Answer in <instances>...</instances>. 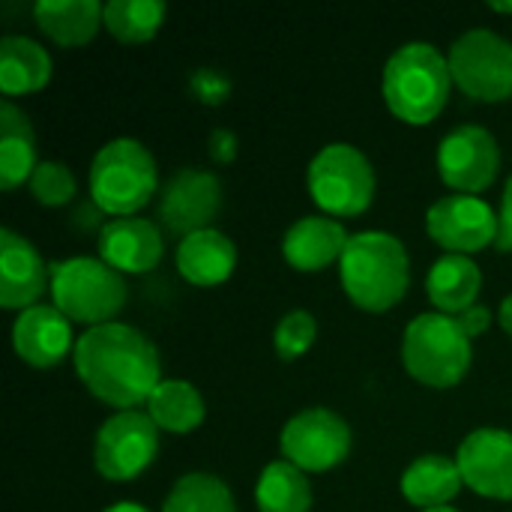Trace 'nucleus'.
Returning a JSON list of instances; mask_svg holds the SVG:
<instances>
[{
    "instance_id": "19",
    "label": "nucleus",
    "mask_w": 512,
    "mask_h": 512,
    "mask_svg": "<svg viewBox=\"0 0 512 512\" xmlns=\"http://www.w3.org/2000/svg\"><path fill=\"white\" fill-rule=\"evenodd\" d=\"M237 264V246L228 234L207 228L198 234H189L177 246V270L186 282L198 288H216L222 285Z\"/></svg>"
},
{
    "instance_id": "10",
    "label": "nucleus",
    "mask_w": 512,
    "mask_h": 512,
    "mask_svg": "<svg viewBox=\"0 0 512 512\" xmlns=\"http://www.w3.org/2000/svg\"><path fill=\"white\" fill-rule=\"evenodd\" d=\"M279 447L285 462L297 465L306 474H321L348 459L351 429L330 408H306L285 423Z\"/></svg>"
},
{
    "instance_id": "29",
    "label": "nucleus",
    "mask_w": 512,
    "mask_h": 512,
    "mask_svg": "<svg viewBox=\"0 0 512 512\" xmlns=\"http://www.w3.org/2000/svg\"><path fill=\"white\" fill-rule=\"evenodd\" d=\"M27 183H30L33 198L45 207H60L75 198V177H72L69 165L54 162V159L39 162Z\"/></svg>"
},
{
    "instance_id": "38",
    "label": "nucleus",
    "mask_w": 512,
    "mask_h": 512,
    "mask_svg": "<svg viewBox=\"0 0 512 512\" xmlns=\"http://www.w3.org/2000/svg\"><path fill=\"white\" fill-rule=\"evenodd\" d=\"M423 512H459L456 507H435V510H423Z\"/></svg>"
},
{
    "instance_id": "21",
    "label": "nucleus",
    "mask_w": 512,
    "mask_h": 512,
    "mask_svg": "<svg viewBox=\"0 0 512 512\" xmlns=\"http://www.w3.org/2000/svg\"><path fill=\"white\" fill-rule=\"evenodd\" d=\"M462 486L465 480L456 459L441 453H426L414 459L402 474V495L408 498V504L420 510L450 507V501L459 495Z\"/></svg>"
},
{
    "instance_id": "28",
    "label": "nucleus",
    "mask_w": 512,
    "mask_h": 512,
    "mask_svg": "<svg viewBox=\"0 0 512 512\" xmlns=\"http://www.w3.org/2000/svg\"><path fill=\"white\" fill-rule=\"evenodd\" d=\"M162 512H237V507L225 480H219L216 474L195 471L171 486Z\"/></svg>"
},
{
    "instance_id": "15",
    "label": "nucleus",
    "mask_w": 512,
    "mask_h": 512,
    "mask_svg": "<svg viewBox=\"0 0 512 512\" xmlns=\"http://www.w3.org/2000/svg\"><path fill=\"white\" fill-rule=\"evenodd\" d=\"M51 288V267L33 243L12 228L0 231V306L3 309H30Z\"/></svg>"
},
{
    "instance_id": "7",
    "label": "nucleus",
    "mask_w": 512,
    "mask_h": 512,
    "mask_svg": "<svg viewBox=\"0 0 512 512\" xmlns=\"http://www.w3.org/2000/svg\"><path fill=\"white\" fill-rule=\"evenodd\" d=\"M309 192L330 216H360L375 198L372 162L354 144H327L309 162Z\"/></svg>"
},
{
    "instance_id": "1",
    "label": "nucleus",
    "mask_w": 512,
    "mask_h": 512,
    "mask_svg": "<svg viewBox=\"0 0 512 512\" xmlns=\"http://www.w3.org/2000/svg\"><path fill=\"white\" fill-rule=\"evenodd\" d=\"M75 372L105 405L132 411L165 381L156 345L132 324H99L75 339Z\"/></svg>"
},
{
    "instance_id": "6",
    "label": "nucleus",
    "mask_w": 512,
    "mask_h": 512,
    "mask_svg": "<svg viewBox=\"0 0 512 512\" xmlns=\"http://www.w3.org/2000/svg\"><path fill=\"white\" fill-rule=\"evenodd\" d=\"M471 339L453 315L423 312L402 336V363L408 375L426 387H456L471 366Z\"/></svg>"
},
{
    "instance_id": "26",
    "label": "nucleus",
    "mask_w": 512,
    "mask_h": 512,
    "mask_svg": "<svg viewBox=\"0 0 512 512\" xmlns=\"http://www.w3.org/2000/svg\"><path fill=\"white\" fill-rule=\"evenodd\" d=\"M255 504L261 512H309L312 510V483L306 471L279 459L270 462L255 486Z\"/></svg>"
},
{
    "instance_id": "4",
    "label": "nucleus",
    "mask_w": 512,
    "mask_h": 512,
    "mask_svg": "<svg viewBox=\"0 0 512 512\" xmlns=\"http://www.w3.org/2000/svg\"><path fill=\"white\" fill-rule=\"evenodd\" d=\"M159 189L153 153L138 138H114L90 162V195L111 216H135Z\"/></svg>"
},
{
    "instance_id": "22",
    "label": "nucleus",
    "mask_w": 512,
    "mask_h": 512,
    "mask_svg": "<svg viewBox=\"0 0 512 512\" xmlns=\"http://www.w3.org/2000/svg\"><path fill=\"white\" fill-rule=\"evenodd\" d=\"M480 288H483L480 264H474L468 255H444L441 261H435L426 279V294L432 306L453 318L477 306Z\"/></svg>"
},
{
    "instance_id": "11",
    "label": "nucleus",
    "mask_w": 512,
    "mask_h": 512,
    "mask_svg": "<svg viewBox=\"0 0 512 512\" xmlns=\"http://www.w3.org/2000/svg\"><path fill=\"white\" fill-rule=\"evenodd\" d=\"M501 168V147L486 126H456L438 147V171L456 195H474L495 183Z\"/></svg>"
},
{
    "instance_id": "13",
    "label": "nucleus",
    "mask_w": 512,
    "mask_h": 512,
    "mask_svg": "<svg viewBox=\"0 0 512 512\" xmlns=\"http://www.w3.org/2000/svg\"><path fill=\"white\" fill-rule=\"evenodd\" d=\"M222 210V183L213 171L180 168L159 192V222L180 237L207 231Z\"/></svg>"
},
{
    "instance_id": "30",
    "label": "nucleus",
    "mask_w": 512,
    "mask_h": 512,
    "mask_svg": "<svg viewBox=\"0 0 512 512\" xmlns=\"http://www.w3.org/2000/svg\"><path fill=\"white\" fill-rule=\"evenodd\" d=\"M315 336H318V324H315L312 312L294 309L279 321V327L273 333V345L282 360H297L315 345Z\"/></svg>"
},
{
    "instance_id": "36",
    "label": "nucleus",
    "mask_w": 512,
    "mask_h": 512,
    "mask_svg": "<svg viewBox=\"0 0 512 512\" xmlns=\"http://www.w3.org/2000/svg\"><path fill=\"white\" fill-rule=\"evenodd\" d=\"M105 512H150V510H144L141 504H132V501H120V504L108 507Z\"/></svg>"
},
{
    "instance_id": "2",
    "label": "nucleus",
    "mask_w": 512,
    "mask_h": 512,
    "mask_svg": "<svg viewBox=\"0 0 512 512\" xmlns=\"http://www.w3.org/2000/svg\"><path fill=\"white\" fill-rule=\"evenodd\" d=\"M339 270L348 297L372 315L393 309L405 297L411 279L408 249L387 231L351 234Z\"/></svg>"
},
{
    "instance_id": "18",
    "label": "nucleus",
    "mask_w": 512,
    "mask_h": 512,
    "mask_svg": "<svg viewBox=\"0 0 512 512\" xmlns=\"http://www.w3.org/2000/svg\"><path fill=\"white\" fill-rule=\"evenodd\" d=\"M351 234L333 216H303L282 237V255L291 267L315 273L342 261Z\"/></svg>"
},
{
    "instance_id": "33",
    "label": "nucleus",
    "mask_w": 512,
    "mask_h": 512,
    "mask_svg": "<svg viewBox=\"0 0 512 512\" xmlns=\"http://www.w3.org/2000/svg\"><path fill=\"white\" fill-rule=\"evenodd\" d=\"M456 321H459V327L468 333V339H474V336H480V333H486L489 330V324H492V312L486 309V306H471V309H465L462 315H456Z\"/></svg>"
},
{
    "instance_id": "25",
    "label": "nucleus",
    "mask_w": 512,
    "mask_h": 512,
    "mask_svg": "<svg viewBox=\"0 0 512 512\" xmlns=\"http://www.w3.org/2000/svg\"><path fill=\"white\" fill-rule=\"evenodd\" d=\"M147 414L162 432L186 435L204 420V399L195 384L183 378H165L147 399Z\"/></svg>"
},
{
    "instance_id": "16",
    "label": "nucleus",
    "mask_w": 512,
    "mask_h": 512,
    "mask_svg": "<svg viewBox=\"0 0 512 512\" xmlns=\"http://www.w3.org/2000/svg\"><path fill=\"white\" fill-rule=\"evenodd\" d=\"M15 354L33 369H51L72 348V321L57 306H30L12 324Z\"/></svg>"
},
{
    "instance_id": "27",
    "label": "nucleus",
    "mask_w": 512,
    "mask_h": 512,
    "mask_svg": "<svg viewBox=\"0 0 512 512\" xmlns=\"http://www.w3.org/2000/svg\"><path fill=\"white\" fill-rule=\"evenodd\" d=\"M165 21V3L159 0H108L105 27L123 45L150 42Z\"/></svg>"
},
{
    "instance_id": "14",
    "label": "nucleus",
    "mask_w": 512,
    "mask_h": 512,
    "mask_svg": "<svg viewBox=\"0 0 512 512\" xmlns=\"http://www.w3.org/2000/svg\"><path fill=\"white\" fill-rule=\"evenodd\" d=\"M462 480L483 498L512 501V432L507 429H474L456 456Z\"/></svg>"
},
{
    "instance_id": "9",
    "label": "nucleus",
    "mask_w": 512,
    "mask_h": 512,
    "mask_svg": "<svg viewBox=\"0 0 512 512\" xmlns=\"http://www.w3.org/2000/svg\"><path fill=\"white\" fill-rule=\"evenodd\" d=\"M159 453V426L147 411H117L96 432L93 465L111 483H129L153 465Z\"/></svg>"
},
{
    "instance_id": "35",
    "label": "nucleus",
    "mask_w": 512,
    "mask_h": 512,
    "mask_svg": "<svg viewBox=\"0 0 512 512\" xmlns=\"http://www.w3.org/2000/svg\"><path fill=\"white\" fill-rule=\"evenodd\" d=\"M501 327L512 336V294L504 297V303H501Z\"/></svg>"
},
{
    "instance_id": "12",
    "label": "nucleus",
    "mask_w": 512,
    "mask_h": 512,
    "mask_svg": "<svg viewBox=\"0 0 512 512\" xmlns=\"http://www.w3.org/2000/svg\"><path fill=\"white\" fill-rule=\"evenodd\" d=\"M426 228L447 255H468L498 243L501 219L477 195H444L429 207Z\"/></svg>"
},
{
    "instance_id": "3",
    "label": "nucleus",
    "mask_w": 512,
    "mask_h": 512,
    "mask_svg": "<svg viewBox=\"0 0 512 512\" xmlns=\"http://www.w3.org/2000/svg\"><path fill=\"white\" fill-rule=\"evenodd\" d=\"M450 87V63L432 42H405L384 66V99L399 120L414 126L441 114Z\"/></svg>"
},
{
    "instance_id": "37",
    "label": "nucleus",
    "mask_w": 512,
    "mask_h": 512,
    "mask_svg": "<svg viewBox=\"0 0 512 512\" xmlns=\"http://www.w3.org/2000/svg\"><path fill=\"white\" fill-rule=\"evenodd\" d=\"M489 6H492L495 12H510L512 15V0H492Z\"/></svg>"
},
{
    "instance_id": "24",
    "label": "nucleus",
    "mask_w": 512,
    "mask_h": 512,
    "mask_svg": "<svg viewBox=\"0 0 512 512\" xmlns=\"http://www.w3.org/2000/svg\"><path fill=\"white\" fill-rule=\"evenodd\" d=\"M51 81V54L30 36L0 39V90L6 96L36 93Z\"/></svg>"
},
{
    "instance_id": "31",
    "label": "nucleus",
    "mask_w": 512,
    "mask_h": 512,
    "mask_svg": "<svg viewBox=\"0 0 512 512\" xmlns=\"http://www.w3.org/2000/svg\"><path fill=\"white\" fill-rule=\"evenodd\" d=\"M189 87L195 93L198 102L204 105H222L228 96H231V78L219 69H195L192 78H189Z\"/></svg>"
},
{
    "instance_id": "8",
    "label": "nucleus",
    "mask_w": 512,
    "mask_h": 512,
    "mask_svg": "<svg viewBox=\"0 0 512 512\" xmlns=\"http://www.w3.org/2000/svg\"><path fill=\"white\" fill-rule=\"evenodd\" d=\"M447 63L465 96L480 102H501L512 96V42L501 33L486 27L462 33L453 42Z\"/></svg>"
},
{
    "instance_id": "20",
    "label": "nucleus",
    "mask_w": 512,
    "mask_h": 512,
    "mask_svg": "<svg viewBox=\"0 0 512 512\" xmlns=\"http://www.w3.org/2000/svg\"><path fill=\"white\" fill-rule=\"evenodd\" d=\"M33 15L39 30L63 48L87 45L105 24V6L96 0H39Z\"/></svg>"
},
{
    "instance_id": "23",
    "label": "nucleus",
    "mask_w": 512,
    "mask_h": 512,
    "mask_svg": "<svg viewBox=\"0 0 512 512\" xmlns=\"http://www.w3.org/2000/svg\"><path fill=\"white\" fill-rule=\"evenodd\" d=\"M36 135L21 108L9 99L0 102V186L12 192L36 171Z\"/></svg>"
},
{
    "instance_id": "32",
    "label": "nucleus",
    "mask_w": 512,
    "mask_h": 512,
    "mask_svg": "<svg viewBox=\"0 0 512 512\" xmlns=\"http://www.w3.org/2000/svg\"><path fill=\"white\" fill-rule=\"evenodd\" d=\"M207 150H210V159H213V162L228 165V162L237 159L240 141H237V135L228 132V129H213V132H210V141H207Z\"/></svg>"
},
{
    "instance_id": "17",
    "label": "nucleus",
    "mask_w": 512,
    "mask_h": 512,
    "mask_svg": "<svg viewBox=\"0 0 512 512\" xmlns=\"http://www.w3.org/2000/svg\"><path fill=\"white\" fill-rule=\"evenodd\" d=\"M162 252V231L144 216H120L99 231V258L120 273H147L162 261Z\"/></svg>"
},
{
    "instance_id": "34",
    "label": "nucleus",
    "mask_w": 512,
    "mask_h": 512,
    "mask_svg": "<svg viewBox=\"0 0 512 512\" xmlns=\"http://www.w3.org/2000/svg\"><path fill=\"white\" fill-rule=\"evenodd\" d=\"M498 219H501V231H498V243L495 246L501 252H512V174L510 180H507V186H504V201H501Z\"/></svg>"
},
{
    "instance_id": "5",
    "label": "nucleus",
    "mask_w": 512,
    "mask_h": 512,
    "mask_svg": "<svg viewBox=\"0 0 512 512\" xmlns=\"http://www.w3.org/2000/svg\"><path fill=\"white\" fill-rule=\"evenodd\" d=\"M51 300L72 324H111L126 306L123 273L93 255H75L51 264Z\"/></svg>"
}]
</instances>
